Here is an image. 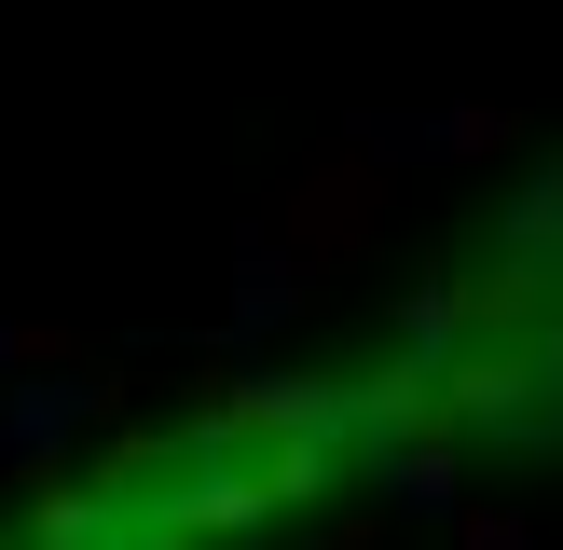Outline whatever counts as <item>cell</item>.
Here are the masks:
<instances>
[{
	"instance_id": "obj_1",
	"label": "cell",
	"mask_w": 563,
	"mask_h": 550,
	"mask_svg": "<svg viewBox=\"0 0 563 550\" xmlns=\"http://www.w3.org/2000/svg\"><path fill=\"white\" fill-rule=\"evenodd\" d=\"M110 413H124V372H110V358H55V372L0 385V454H14V482H27V468H55L69 440H97Z\"/></svg>"
},
{
	"instance_id": "obj_2",
	"label": "cell",
	"mask_w": 563,
	"mask_h": 550,
	"mask_svg": "<svg viewBox=\"0 0 563 550\" xmlns=\"http://www.w3.org/2000/svg\"><path fill=\"white\" fill-rule=\"evenodd\" d=\"M302 317H317V262H302L275 220H247V234H234V289H220V330H207V344L247 372V358H262L275 330H302Z\"/></svg>"
},
{
	"instance_id": "obj_3",
	"label": "cell",
	"mask_w": 563,
	"mask_h": 550,
	"mask_svg": "<svg viewBox=\"0 0 563 550\" xmlns=\"http://www.w3.org/2000/svg\"><path fill=\"white\" fill-rule=\"evenodd\" d=\"M357 152L399 179V165H495V152H522V110L509 97H440V110H357Z\"/></svg>"
},
{
	"instance_id": "obj_4",
	"label": "cell",
	"mask_w": 563,
	"mask_h": 550,
	"mask_svg": "<svg viewBox=\"0 0 563 550\" xmlns=\"http://www.w3.org/2000/svg\"><path fill=\"white\" fill-rule=\"evenodd\" d=\"M262 220H275V234H289L302 262L330 275V262H357V248L385 234V165L344 138V152H330V165H302V179H289V207H262Z\"/></svg>"
},
{
	"instance_id": "obj_5",
	"label": "cell",
	"mask_w": 563,
	"mask_h": 550,
	"mask_svg": "<svg viewBox=\"0 0 563 550\" xmlns=\"http://www.w3.org/2000/svg\"><path fill=\"white\" fill-rule=\"evenodd\" d=\"M495 275H509L522 302H563V152H537L509 179V207H495Z\"/></svg>"
},
{
	"instance_id": "obj_6",
	"label": "cell",
	"mask_w": 563,
	"mask_h": 550,
	"mask_svg": "<svg viewBox=\"0 0 563 550\" xmlns=\"http://www.w3.org/2000/svg\"><path fill=\"white\" fill-rule=\"evenodd\" d=\"M357 482H372L399 522H467V440H454V427H427V440H399V454H372Z\"/></svg>"
},
{
	"instance_id": "obj_7",
	"label": "cell",
	"mask_w": 563,
	"mask_h": 550,
	"mask_svg": "<svg viewBox=\"0 0 563 550\" xmlns=\"http://www.w3.org/2000/svg\"><path fill=\"white\" fill-rule=\"evenodd\" d=\"M482 344V289H454V275H427V289H399V358L412 372L454 385V358Z\"/></svg>"
},
{
	"instance_id": "obj_8",
	"label": "cell",
	"mask_w": 563,
	"mask_h": 550,
	"mask_svg": "<svg viewBox=\"0 0 563 550\" xmlns=\"http://www.w3.org/2000/svg\"><path fill=\"white\" fill-rule=\"evenodd\" d=\"M55 358H82L69 330H27V317H0V385H27V372H55Z\"/></svg>"
},
{
	"instance_id": "obj_9",
	"label": "cell",
	"mask_w": 563,
	"mask_h": 550,
	"mask_svg": "<svg viewBox=\"0 0 563 550\" xmlns=\"http://www.w3.org/2000/svg\"><path fill=\"white\" fill-rule=\"evenodd\" d=\"M0 482H14V454H0Z\"/></svg>"
}]
</instances>
